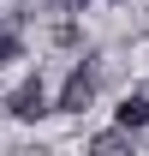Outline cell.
<instances>
[{
	"label": "cell",
	"instance_id": "1",
	"mask_svg": "<svg viewBox=\"0 0 149 156\" xmlns=\"http://www.w3.org/2000/svg\"><path fill=\"white\" fill-rule=\"evenodd\" d=\"M6 114L12 120H42L48 114V84H42V78H24L18 90L6 96Z\"/></svg>",
	"mask_w": 149,
	"mask_h": 156
},
{
	"label": "cell",
	"instance_id": "2",
	"mask_svg": "<svg viewBox=\"0 0 149 156\" xmlns=\"http://www.w3.org/2000/svg\"><path fill=\"white\" fill-rule=\"evenodd\" d=\"M90 102H95V72L90 66H72V78L60 84V108H66V114H84Z\"/></svg>",
	"mask_w": 149,
	"mask_h": 156
},
{
	"label": "cell",
	"instance_id": "3",
	"mask_svg": "<svg viewBox=\"0 0 149 156\" xmlns=\"http://www.w3.org/2000/svg\"><path fill=\"white\" fill-rule=\"evenodd\" d=\"M84 156H137V150H131V132H125V126H113V132H95Z\"/></svg>",
	"mask_w": 149,
	"mask_h": 156
},
{
	"label": "cell",
	"instance_id": "4",
	"mask_svg": "<svg viewBox=\"0 0 149 156\" xmlns=\"http://www.w3.org/2000/svg\"><path fill=\"white\" fill-rule=\"evenodd\" d=\"M113 114H119V126H125V132H137V126H149V96H137V90H131Z\"/></svg>",
	"mask_w": 149,
	"mask_h": 156
},
{
	"label": "cell",
	"instance_id": "5",
	"mask_svg": "<svg viewBox=\"0 0 149 156\" xmlns=\"http://www.w3.org/2000/svg\"><path fill=\"white\" fill-rule=\"evenodd\" d=\"M18 54H24V42L12 36V30H6V36H0V66H12V60H18Z\"/></svg>",
	"mask_w": 149,
	"mask_h": 156
},
{
	"label": "cell",
	"instance_id": "6",
	"mask_svg": "<svg viewBox=\"0 0 149 156\" xmlns=\"http://www.w3.org/2000/svg\"><path fill=\"white\" fill-rule=\"evenodd\" d=\"M60 6H72V12H78V6H90V0H60Z\"/></svg>",
	"mask_w": 149,
	"mask_h": 156
},
{
	"label": "cell",
	"instance_id": "7",
	"mask_svg": "<svg viewBox=\"0 0 149 156\" xmlns=\"http://www.w3.org/2000/svg\"><path fill=\"white\" fill-rule=\"evenodd\" d=\"M0 36H6V30H0Z\"/></svg>",
	"mask_w": 149,
	"mask_h": 156
}]
</instances>
